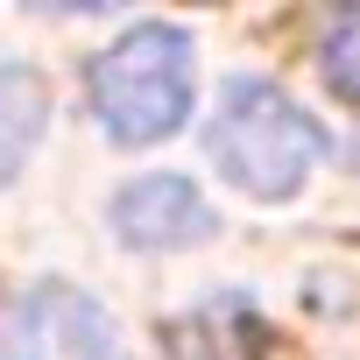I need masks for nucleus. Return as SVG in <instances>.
Wrapping results in <instances>:
<instances>
[{
	"instance_id": "obj_1",
	"label": "nucleus",
	"mask_w": 360,
	"mask_h": 360,
	"mask_svg": "<svg viewBox=\"0 0 360 360\" xmlns=\"http://www.w3.org/2000/svg\"><path fill=\"white\" fill-rule=\"evenodd\" d=\"M205 155L233 191L283 205L304 191V176L325 162V127L269 78H226L205 120Z\"/></svg>"
},
{
	"instance_id": "obj_2",
	"label": "nucleus",
	"mask_w": 360,
	"mask_h": 360,
	"mask_svg": "<svg viewBox=\"0 0 360 360\" xmlns=\"http://www.w3.org/2000/svg\"><path fill=\"white\" fill-rule=\"evenodd\" d=\"M191 85H198V57L176 22H134L120 43L92 57V113L120 148L169 141L191 120Z\"/></svg>"
},
{
	"instance_id": "obj_3",
	"label": "nucleus",
	"mask_w": 360,
	"mask_h": 360,
	"mask_svg": "<svg viewBox=\"0 0 360 360\" xmlns=\"http://www.w3.org/2000/svg\"><path fill=\"white\" fill-rule=\"evenodd\" d=\"M113 233L127 248H191L212 233V205L191 176L155 169V176H134V184L113 191Z\"/></svg>"
},
{
	"instance_id": "obj_4",
	"label": "nucleus",
	"mask_w": 360,
	"mask_h": 360,
	"mask_svg": "<svg viewBox=\"0 0 360 360\" xmlns=\"http://www.w3.org/2000/svg\"><path fill=\"white\" fill-rule=\"evenodd\" d=\"M43 120H50V92H43V78L22 71V64H8V71H0V184L22 169V155L36 148Z\"/></svg>"
},
{
	"instance_id": "obj_5",
	"label": "nucleus",
	"mask_w": 360,
	"mask_h": 360,
	"mask_svg": "<svg viewBox=\"0 0 360 360\" xmlns=\"http://www.w3.org/2000/svg\"><path fill=\"white\" fill-rule=\"evenodd\" d=\"M255 339H262V325L248 304H205L191 325H176L169 353L176 360H255Z\"/></svg>"
},
{
	"instance_id": "obj_6",
	"label": "nucleus",
	"mask_w": 360,
	"mask_h": 360,
	"mask_svg": "<svg viewBox=\"0 0 360 360\" xmlns=\"http://www.w3.org/2000/svg\"><path fill=\"white\" fill-rule=\"evenodd\" d=\"M318 64H325V85H332L346 106H360V8L332 15V29H325V43H318Z\"/></svg>"
}]
</instances>
